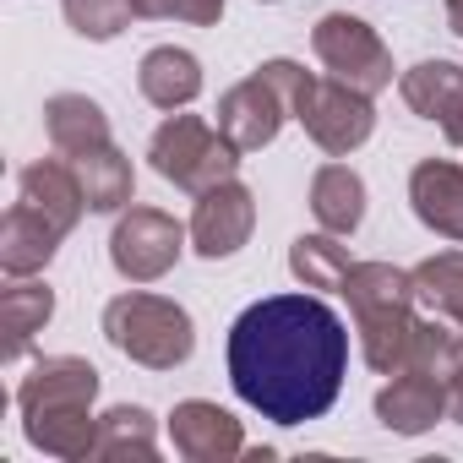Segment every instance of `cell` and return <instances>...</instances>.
<instances>
[{
    "instance_id": "603a6c76",
    "label": "cell",
    "mask_w": 463,
    "mask_h": 463,
    "mask_svg": "<svg viewBox=\"0 0 463 463\" xmlns=\"http://www.w3.org/2000/svg\"><path fill=\"white\" fill-rule=\"evenodd\" d=\"M93 458H109V463H120V458H158V430H153V414L142 409V403H115L109 414H99V447H93Z\"/></svg>"
},
{
    "instance_id": "52a82bcc",
    "label": "cell",
    "mask_w": 463,
    "mask_h": 463,
    "mask_svg": "<svg viewBox=\"0 0 463 463\" xmlns=\"http://www.w3.org/2000/svg\"><path fill=\"white\" fill-rule=\"evenodd\" d=\"M300 126H306V137L322 147V153H333V158H349L354 147H365L371 142V131H376V109H371V93H360V88H349V82H338V77H317V88H311V99H306V109L295 115Z\"/></svg>"
},
{
    "instance_id": "d4e9b609",
    "label": "cell",
    "mask_w": 463,
    "mask_h": 463,
    "mask_svg": "<svg viewBox=\"0 0 463 463\" xmlns=\"http://www.w3.org/2000/svg\"><path fill=\"white\" fill-rule=\"evenodd\" d=\"M349 246H344V235H300L295 246H289V273L306 284V289H344V279H349Z\"/></svg>"
},
{
    "instance_id": "8992f818",
    "label": "cell",
    "mask_w": 463,
    "mask_h": 463,
    "mask_svg": "<svg viewBox=\"0 0 463 463\" xmlns=\"http://www.w3.org/2000/svg\"><path fill=\"white\" fill-rule=\"evenodd\" d=\"M185 235L191 229H180L169 213L158 207H126L109 229V262L126 284H158L180 251H185Z\"/></svg>"
},
{
    "instance_id": "ac0fdd59",
    "label": "cell",
    "mask_w": 463,
    "mask_h": 463,
    "mask_svg": "<svg viewBox=\"0 0 463 463\" xmlns=\"http://www.w3.org/2000/svg\"><path fill=\"white\" fill-rule=\"evenodd\" d=\"M420 306V300H414ZM414 306H387V311H371V317H354V333H360V354L371 371L382 376H398L409 365V344H414V322L420 311Z\"/></svg>"
},
{
    "instance_id": "d6986e66",
    "label": "cell",
    "mask_w": 463,
    "mask_h": 463,
    "mask_svg": "<svg viewBox=\"0 0 463 463\" xmlns=\"http://www.w3.org/2000/svg\"><path fill=\"white\" fill-rule=\"evenodd\" d=\"M311 213L327 235H354L365 223V180L349 164H322L311 175Z\"/></svg>"
},
{
    "instance_id": "4fadbf2b",
    "label": "cell",
    "mask_w": 463,
    "mask_h": 463,
    "mask_svg": "<svg viewBox=\"0 0 463 463\" xmlns=\"http://www.w3.org/2000/svg\"><path fill=\"white\" fill-rule=\"evenodd\" d=\"M376 420L392 436H425L436 420H447V382L430 371H398L376 392Z\"/></svg>"
},
{
    "instance_id": "f546056e",
    "label": "cell",
    "mask_w": 463,
    "mask_h": 463,
    "mask_svg": "<svg viewBox=\"0 0 463 463\" xmlns=\"http://www.w3.org/2000/svg\"><path fill=\"white\" fill-rule=\"evenodd\" d=\"M447 28L463 39V0H447Z\"/></svg>"
},
{
    "instance_id": "4316f807",
    "label": "cell",
    "mask_w": 463,
    "mask_h": 463,
    "mask_svg": "<svg viewBox=\"0 0 463 463\" xmlns=\"http://www.w3.org/2000/svg\"><path fill=\"white\" fill-rule=\"evenodd\" d=\"M137 6V17H147V23H191V28H213L218 17H223V0H131Z\"/></svg>"
},
{
    "instance_id": "484cf974",
    "label": "cell",
    "mask_w": 463,
    "mask_h": 463,
    "mask_svg": "<svg viewBox=\"0 0 463 463\" xmlns=\"http://www.w3.org/2000/svg\"><path fill=\"white\" fill-rule=\"evenodd\" d=\"M61 12H66V23H71L82 39H93V44L120 39V33L131 28V17H137L131 0H61Z\"/></svg>"
},
{
    "instance_id": "3957f363",
    "label": "cell",
    "mask_w": 463,
    "mask_h": 463,
    "mask_svg": "<svg viewBox=\"0 0 463 463\" xmlns=\"http://www.w3.org/2000/svg\"><path fill=\"white\" fill-rule=\"evenodd\" d=\"M104 338L147 371H175L191 360L196 349V327L191 311L169 295H147V289H126L104 306Z\"/></svg>"
},
{
    "instance_id": "7a4b0ae2",
    "label": "cell",
    "mask_w": 463,
    "mask_h": 463,
    "mask_svg": "<svg viewBox=\"0 0 463 463\" xmlns=\"http://www.w3.org/2000/svg\"><path fill=\"white\" fill-rule=\"evenodd\" d=\"M93 398H99V371L88 360H77V354H44L23 376V387H17L23 436L39 452L66 458V463L93 458V447H99Z\"/></svg>"
},
{
    "instance_id": "e0dca14e",
    "label": "cell",
    "mask_w": 463,
    "mask_h": 463,
    "mask_svg": "<svg viewBox=\"0 0 463 463\" xmlns=\"http://www.w3.org/2000/svg\"><path fill=\"white\" fill-rule=\"evenodd\" d=\"M55 317V289L39 284V279H12L6 289H0V333H6V344H0V360H23L28 344L50 327Z\"/></svg>"
},
{
    "instance_id": "44dd1931",
    "label": "cell",
    "mask_w": 463,
    "mask_h": 463,
    "mask_svg": "<svg viewBox=\"0 0 463 463\" xmlns=\"http://www.w3.org/2000/svg\"><path fill=\"white\" fill-rule=\"evenodd\" d=\"M398 93H403V104L420 120H436L441 126L463 104V66H452V61H420V66H409L398 77Z\"/></svg>"
},
{
    "instance_id": "8fae6325",
    "label": "cell",
    "mask_w": 463,
    "mask_h": 463,
    "mask_svg": "<svg viewBox=\"0 0 463 463\" xmlns=\"http://www.w3.org/2000/svg\"><path fill=\"white\" fill-rule=\"evenodd\" d=\"M409 207L430 235L463 246V164L452 158H420L409 169Z\"/></svg>"
},
{
    "instance_id": "cb8c5ba5",
    "label": "cell",
    "mask_w": 463,
    "mask_h": 463,
    "mask_svg": "<svg viewBox=\"0 0 463 463\" xmlns=\"http://www.w3.org/2000/svg\"><path fill=\"white\" fill-rule=\"evenodd\" d=\"M409 273H414V300L430 317H447L463 327V251H436Z\"/></svg>"
},
{
    "instance_id": "30bf717a",
    "label": "cell",
    "mask_w": 463,
    "mask_h": 463,
    "mask_svg": "<svg viewBox=\"0 0 463 463\" xmlns=\"http://www.w3.org/2000/svg\"><path fill=\"white\" fill-rule=\"evenodd\" d=\"M169 441H175V452H180L185 463H229V458L246 452L241 420L229 414V409H218V403H207V398L175 403V414H169Z\"/></svg>"
},
{
    "instance_id": "5b68a950",
    "label": "cell",
    "mask_w": 463,
    "mask_h": 463,
    "mask_svg": "<svg viewBox=\"0 0 463 463\" xmlns=\"http://www.w3.org/2000/svg\"><path fill=\"white\" fill-rule=\"evenodd\" d=\"M311 50L317 61L327 66V77L360 88V93H387L392 88V50L382 44V33L349 12H327L317 28H311Z\"/></svg>"
},
{
    "instance_id": "f1b7e54d",
    "label": "cell",
    "mask_w": 463,
    "mask_h": 463,
    "mask_svg": "<svg viewBox=\"0 0 463 463\" xmlns=\"http://www.w3.org/2000/svg\"><path fill=\"white\" fill-rule=\"evenodd\" d=\"M441 137H447L452 147H463V104H458V109H452V115L441 120Z\"/></svg>"
},
{
    "instance_id": "9c48e42d",
    "label": "cell",
    "mask_w": 463,
    "mask_h": 463,
    "mask_svg": "<svg viewBox=\"0 0 463 463\" xmlns=\"http://www.w3.org/2000/svg\"><path fill=\"white\" fill-rule=\"evenodd\" d=\"M284 120H295V115H289L284 93H279L262 71L246 77V82H235V88L218 99V131L235 142L241 153H262L268 142H279Z\"/></svg>"
},
{
    "instance_id": "7402d4cb",
    "label": "cell",
    "mask_w": 463,
    "mask_h": 463,
    "mask_svg": "<svg viewBox=\"0 0 463 463\" xmlns=\"http://www.w3.org/2000/svg\"><path fill=\"white\" fill-rule=\"evenodd\" d=\"M338 295L349 300V317H371V311H387V306H414V273H403L392 262H354Z\"/></svg>"
},
{
    "instance_id": "7c38bea8",
    "label": "cell",
    "mask_w": 463,
    "mask_h": 463,
    "mask_svg": "<svg viewBox=\"0 0 463 463\" xmlns=\"http://www.w3.org/2000/svg\"><path fill=\"white\" fill-rule=\"evenodd\" d=\"M17 202H28L39 218H50L61 235H71V229L82 223V213H88V191H82L71 158H39V164H28L17 175Z\"/></svg>"
},
{
    "instance_id": "83f0119b",
    "label": "cell",
    "mask_w": 463,
    "mask_h": 463,
    "mask_svg": "<svg viewBox=\"0 0 463 463\" xmlns=\"http://www.w3.org/2000/svg\"><path fill=\"white\" fill-rule=\"evenodd\" d=\"M447 420H458V425H463V365L447 376Z\"/></svg>"
},
{
    "instance_id": "ffe728a7",
    "label": "cell",
    "mask_w": 463,
    "mask_h": 463,
    "mask_svg": "<svg viewBox=\"0 0 463 463\" xmlns=\"http://www.w3.org/2000/svg\"><path fill=\"white\" fill-rule=\"evenodd\" d=\"M77 164V180L88 191V213H126L131 196H137V175H131V158L109 142V147H93Z\"/></svg>"
},
{
    "instance_id": "277c9868",
    "label": "cell",
    "mask_w": 463,
    "mask_h": 463,
    "mask_svg": "<svg viewBox=\"0 0 463 463\" xmlns=\"http://www.w3.org/2000/svg\"><path fill=\"white\" fill-rule=\"evenodd\" d=\"M147 158H153L158 180H169L175 191H191V196L235 180V169H241V147L235 142H229L218 126H207L202 115H180V109L153 131Z\"/></svg>"
},
{
    "instance_id": "2e32d148",
    "label": "cell",
    "mask_w": 463,
    "mask_h": 463,
    "mask_svg": "<svg viewBox=\"0 0 463 463\" xmlns=\"http://www.w3.org/2000/svg\"><path fill=\"white\" fill-rule=\"evenodd\" d=\"M44 131L61 158H82L93 147H109V115L88 93H55L44 99Z\"/></svg>"
},
{
    "instance_id": "6da1fadb",
    "label": "cell",
    "mask_w": 463,
    "mask_h": 463,
    "mask_svg": "<svg viewBox=\"0 0 463 463\" xmlns=\"http://www.w3.org/2000/svg\"><path fill=\"white\" fill-rule=\"evenodd\" d=\"M229 387L273 425L322 420L349 376V327L317 295H268L229 327Z\"/></svg>"
},
{
    "instance_id": "ba28073f",
    "label": "cell",
    "mask_w": 463,
    "mask_h": 463,
    "mask_svg": "<svg viewBox=\"0 0 463 463\" xmlns=\"http://www.w3.org/2000/svg\"><path fill=\"white\" fill-rule=\"evenodd\" d=\"M251 229H257V196H251V185L223 180V185H213V191L196 196V213H191V246H196V257H207V262L235 257L251 241Z\"/></svg>"
},
{
    "instance_id": "5bb4252c",
    "label": "cell",
    "mask_w": 463,
    "mask_h": 463,
    "mask_svg": "<svg viewBox=\"0 0 463 463\" xmlns=\"http://www.w3.org/2000/svg\"><path fill=\"white\" fill-rule=\"evenodd\" d=\"M61 241H66V235H61L50 218H39L28 202H12L6 218H0V273H6V279H33V273H44V268L55 262Z\"/></svg>"
},
{
    "instance_id": "9a60e30c",
    "label": "cell",
    "mask_w": 463,
    "mask_h": 463,
    "mask_svg": "<svg viewBox=\"0 0 463 463\" xmlns=\"http://www.w3.org/2000/svg\"><path fill=\"white\" fill-rule=\"evenodd\" d=\"M137 88H142V99H147L153 109L175 115V109H185V104L202 99V61H196L191 50L158 44V50L142 55V66H137Z\"/></svg>"
}]
</instances>
